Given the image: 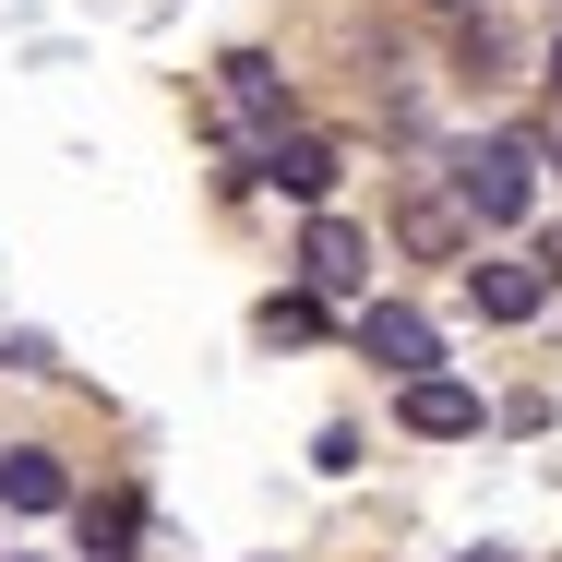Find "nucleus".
<instances>
[{"label":"nucleus","instance_id":"nucleus-3","mask_svg":"<svg viewBox=\"0 0 562 562\" xmlns=\"http://www.w3.org/2000/svg\"><path fill=\"white\" fill-rule=\"evenodd\" d=\"M359 276H371V239H359L347 216H312V227H300V288H312V300H347Z\"/></svg>","mask_w":562,"mask_h":562},{"label":"nucleus","instance_id":"nucleus-2","mask_svg":"<svg viewBox=\"0 0 562 562\" xmlns=\"http://www.w3.org/2000/svg\"><path fill=\"white\" fill-rule=\"evenodd\" d=\"M359 347H371L395 383H431V359H443V336H431L407 300H371V312H359Z\"/></svg>","mask_w":562,"mask_h":562},{"label":"nucleus","instance_id":"nucleus-5","mask_svg":"<svg viewBox=\"0 0 562 562\" xmlns=\"http://www.w3.org/2000/svg\"><path fill=\"white\" fill-rule=\"evenodd\" d=\"M263 180H276L288 204L324 216V192H336V144H324V132H288V144H263Z\"/></svg>","mask_w":562,"mask_h":562},{"label":"nucleus","instance_id":"nucleus-10","mask_svg":"<svg viewBox=\"0 0 562 562\" xmlns=\"http://www.w3.org/2000/svg\"><path fill=\"white\" fill-rule=\"evenodd\" d=\"M312 324H324L312 300H263V336H276V347H300V336H312Z\"/></svg>","mask_w":562,"mask_h":562},{"label":"nucleus","instance_id":"nucleus-4","mask_svg":"<svg viewBox=\"0 0 562 562\" xmlns=\"http://www.w3.org/2000/svg\"><path fill=\"white\" fill-rule=\"evenodd\" d=\"M216 97H227L239 120H251L263 144H288V85H276V60H263V48H239V60H216Z\"/></svg>","mask_w":562,"mask_h":562},{"label":"nucleus","instance_id":"nucleus-11","mask_svg":"<svg viewBox=\"0 0 562 562\" xmlns=\"http://www.w3.org/2000/svg\"><path fill=\"white\" fill-rule=\"evenodd\" d=\"M443 12H479V0H443Z\"/></svg>","mask_w":562,"mask_h":562},{"label":"nucleus","instance_id":"nucleus-9","mask_svg":"<svg viewBox=\"0 0 562 562\" xmlns=\"http://www.w3.org/2000/svg\"><path fill=\"white\" fill-rule=\"evenodd\" d=\"M407 239H419V251H454V239H467V204H443V192L419 180V192H407Z\"/></svg>","mask_w":562,"mask_h":562},{"label":"nucleus","instance_id":"nucleus-1","mask_svg":"<svg viewBox=\"0 0 562 562\" xmlns=\"http://www.w3.org/2000/svg\"><path fill=\"white\" fill-rule=\"evenodd\" d=\"M539 168H551V156H539L527 132H479V144L454 156V192H467L479 227H515L527 204H539Z\"/></svg>","mask_w":562,"mask_h":562},{"label":"nucleus","instance_id":"nucleus-6","mask_svg":"<svg viewBox=\"0 0 562 562\" xmlns=\"http://www.w3.org/2000/svg\"><path fill=\"white\" fill-rule=\"evenodd\" d=\"M467 288H479V324H527L551 300V263H467Z\"/></svg>","mask_w":562,"mask_h":562},{"label":"nucleus","instance_id":"nucleus-12","mask_svg":"<svg viewBox=\"0 0 562 562\" xmlns=\"http://www.w3.org/2000/svg\"><path fill=\"white\" fill-rule=\"evenodd\" d=\"M551 85H562V48H551Z\"/></svg>","mask_w":562,"mask_h":562},{"label":"nucleus","instance_id":"nucleus-7","mask_svg":"<svg viewBox=\"0 0 562 562\" xmlns=\"http://www.w3.org/2000/svg\"><path fill=\"white\" fill-rule=\"evenodd\" d=\"M0 503H12V515H60V503H72V479H60V454L12 443V454H0Z\"/></svg>","mask_w":562,"mask_h":562},{"label":"nucleus","instance_id":"nucleus-8","mask_svg":"<svg viewBox=\"0 0 562 562\" xmlns=\"http://www.w3.org/2000/svg\"><path fill=\"white\" fill-rule=\"evenodd\" d=\"M407 431H419V443H467V431H479V395L443 383V371H431V383H407Z\"/></svg>","mask_w":562,"mask_h":562},{"label":"nucleus","instance_id":"nucleus-13","mask_svg":"<svg viewBox=\"0 0 562 562\" xmlns=\"http://www.w3.org/2000/svg\"><path fill=\"white\" fill-rule=\"evenodd\" d=\"M479 562H515V551H479Z\"/></svg>","mask_w":562,"mask_h":562}]
</instances>
